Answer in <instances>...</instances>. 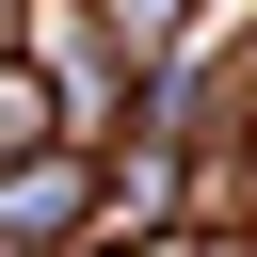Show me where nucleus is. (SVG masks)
I'll use <instances>...</instances> for the list:
<instances>
[{"instance_id":"f257e3e1","label":"nucleus","mask_w":257,"mask_h":257,"mask_svg":"<svg viewBox=\"0 0 257 257\" xmlns=\"http://www.w3.org/2000/svg\"><path fill=\"white\" fill-rule=\"evenodd\" d=\"M80 225H96V161H80V145L0 161V257H48V241H80Z\"/></svg>"},{"instance_id":"f03ea898","label":"nucleus","mask_w":257,"mask_h":257,"mask_svg":"<svg viewBox=\"0 0 257 257\" xmlns=\"http://www.w3.org/2000/svg\"><path fill=\"white\" fill-rule=\"evenodd\" d=\"M32 145H64V96H48V64L0 48V161H32Z\"/></svg>"},{"instance_id":"7ed1b4c3","label":"nucleus","mask_w":257,"mask_h":257,"mask_svg":"<svg viewBox=\"0 0 257 257\" xmlns=\"http://www.w3.org/2000/svg\"><path fill=\"white\" fill-rule=\"evenodd\" d=\"M96 16H112V48H128V64H161V48L193 32V0H96Z\"/></svg>"}]
</instances>
